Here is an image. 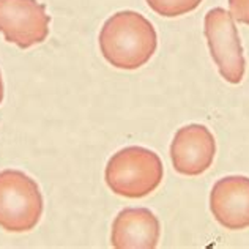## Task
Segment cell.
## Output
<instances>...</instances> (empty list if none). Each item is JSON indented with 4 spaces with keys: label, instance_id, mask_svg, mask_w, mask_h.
I'll use <instances>...</instances> for the list:
<instances>
[{
    "label": "cell",
    "instance_id": "cell-7",
    "mask_svg": "<svg viewBox=\"0 0 249 249\" xmlns=\"http://www.w3.org/2000/svg\"><path fill=\"white\" fill-rule=\"evenodd\" d=\"M213 218L229 231L249 227V178L243 175L224 177L210 193Z\"/></svg>",
    "mask_w": 249,
    "mask_h": 249
},
{
    "label": "cell",
    "instance_id": "cell-8",
    "mask_svg": "<svg viewBox=\"0 0 249 249\" xmlns=\"http://www.w3.org/2000/svg\"><path fill=\"white\" fill-rule=\"evenodd\" d=\"M161 226L148 208H124L115 216L110 245L117 249H153L158 246Z\"/></svg>",
    "mask_w": 249,
    "mask_h": 249
},
{
    "label": "cell",
    "instance_id": "cell-9",
    "mask_svg": "<svg viewBox=\"0 0 249 249\" xmlns=\"http://www.w3.org/2000/svg\"><path fill=\"white\" fill-rule=\"evenodd\" d=\"M202 0H147L148 6L156 15L164 18H177L188 15L200 5Z\"/></svg>",
    "mask_w": 249,
    "mask_h": 249
},
{
    "label": "cell",
    "instance_id": "cell-11",
    "mask_svg": "<svg viewBox=\"0 0 249 249\" xmlns=\"http://www.w3.org/2000/svg\"><path fill=\"white\" fill-rule=\"evenodd\" d=\"M3 101V81H2V73H0V103Z\"/></svg>",
    "mask_w": 249,
    "mask_h": 249
},
{
    "label": "cell",
    "instance_id": "cell-3",
    "mask_svg": "<svg viewBox=\"0 0 249 249\" xmlns=\"http://www.w3.org/2000/svg\"><path fill=\"white\" fill-rule=\"evenodd\" d=\"M43 196L36 181L22 170L0 172V227L6 232H29L41 219Z\"/></svg>",
    "mask_w": 249,
    "mask_h": 249
},
{
    "label": "cell",
    "instance_id": "cell-10",
    "mask_svg": "<svg viewBox=\"0 0 249 249\" xmlns=\"http://www.w3.org/2000/svg\"><path fill=\"white\" fill-rule=\"evenodd\" d=\"M229 10L235 21L249 25V0H229Z\"/></svg>",
    "mask_w": 249,
    "mask_h": 249
},
{
    "label": "cell",
    "instance_id": "cell-1",
    "mask_svg": "<svg viewBox=\"0 0 249 249\" xmlns=\"http://www.w3.org/2000/svg\"><path fill=\"white\" fill-rule=\"evenodd\" d=\"M101 54L119 70H137L153 57L158 35L153 24L136 11H119L103 24L100 32Z\"/></svg>",
    "mask_w": 249,
    "mask_h": 249
},
{
    "label": "cell",
    "instance_id": "cell-4",
    "mask_svg": "<svg viewBox=\"0 0 249 249\" xmlns=\"http://www.w3.org/2000/svg\"><path fill=\"white\" fill-rule=\"evenodd\" d=\"M204 35L219 74L227 82L240 84L245 76L246 60L231 11L221 6L210 10L205 15Z\"/></svg>",
    "mask_w": 249,
    "mask_h": 249
},
{
    "label": "cell",
    "instance_id": "cell-5",
    "mask_svg": "<svg viewBox=\"0 0 249 249\" xmlns=\"http://www.w3.org/2000/svg\"><path fill=\"white\" fill-rule=\"evenodd\" d=\"M51 16L38 0H0V32L5 41L29 49L49 35Z\"/></svg>",
    "mask_w": 249,
    "mask_h": 249
},
{
    "label": "cell",
    "instance_id": "cell-2",
    "mask_svg": "<svg viewBox=\"0 0 249 249\" xmlns=\"http://www.w3.org/2000/svg\"><path fill=\"white\" fill-rule=\"evenodd\" d=\"M164 167L161 158L145 147H124L107 161L104 178L109 189L128 199H142L161 185Z\"/></svg>",
    "mask_w": 249,
    "mask_h": 249
},
{
    "label": "cell",
    "instance_id": "cell-6",
    "mask_svg": "<svg viewBox=\"0 0 249 249\" xmlns=\"http://www.w3.org/2000/svg\"><path fill=\"white\" fill-rule=\"evenodd\" d=\"M216 142L205 124H186L180 128L170 143V160L178 174L186 177L202 175L213 164Z\"/></svg>",
    "mask_w": 249,
    "mask_h": 249
}]
</instances>
